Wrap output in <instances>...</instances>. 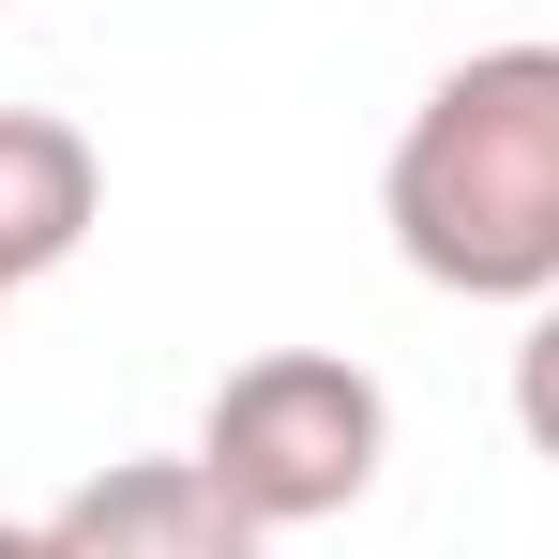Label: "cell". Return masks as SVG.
Listing matches in <instances>:
<instances>
[{
  "label": "cell",
  "instance_id": "1",
  "mask_svg": "<svg viewBox=\"0 0 559 559\" xmlns=\"http://www.w3.org/2000/svg\"><path fill=\"white\" fill-rule=\"evenodd\" d=\"M393 258L454 302H559V46H468L408 106L393 167Z\"/></svg>",
  "mask_w": 559,
  "mask_h": 559
},
{
  "label": "cell",
  "instance_id": "2",
  "mask_svg": "<svg viewBox=\"0 0 559 559\" xmlns=\"http://www.w3.org/2000/svg\"><path fill=\"white\" fill-rule=\"evenodd\" d=\"M393 454V408H378V378L348 348H258V364H227L212 393V424H197V468L258 514V530H318V514H348Z\"/></svg>",
  "mask_w": 559,
  "mask_h": 559
},
{
  "label": "cell",
  "instance_id": "3",
  "mask_svg": "<svg viewBox=\"0 0 559 559\" xmlns=\"http://www.w3.org/2000/svg\"><path fill=\"white\" fill-rule=\"evenodd\" d=\"M46 545L61 559H258L273 530H258L197 454H121V468H92V484L46 514Z\"/></svg>",
  "mask_w": 559,
  "mask_h": 559
},
{
  "label": "cell",
  "instance_id": "4",
  "mask_svg": "<svg viewBox=\"0 0 559 559\" xmlns=\"http://www.w3.org/2000/svg\"><path fill=\"white\" fill-rule=\"evenodd\" d=\"M92 212H106L92 136L46 121V106H0V302H15L31 273H61V258L92 242Z\"/></svg>",
  "mask_w": 559,
  "mask_h": 559
},
{
  "label": "cell",
  "instance_id": "5",
  "mask_svg": "<svg viewBox=\"0 0 559 559\" xmlns=\"http://www.w3.org/2000/svg\"><path fill=\"white\" fill-rule=\"evenodd\" d=\"M514 424H530V454L559 468V302H530V348H514Z\"/></svg>",
  "mask_w": 559,
  "mask_h": 559
},
{
  "label": "cell",
  "instance_id": "6",
  "mask_svg": "<svg viewBox=\"0 0 559 559\" xmlns=\"http://www.w3.org/2000/svg\"><path fill=\"white\" fill-rule=\"evenodd\" d=\"M0 559H61V545H46V530H0Z\"/></svg>",
  "mask_w": 559,
  "mask_h": 559
}]
</instances>
